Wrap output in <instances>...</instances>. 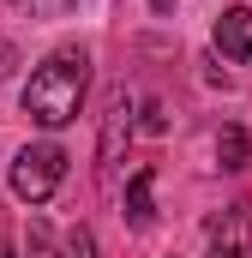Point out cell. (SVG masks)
Here are the masks:
<instances>
[{"mask_svg": "<svg viewBox=\"0 0 252 258\" xmlns=\"http://www.w3.org/2000/svg\"><path fill=\"white\" fill-rule=\"evenodd\" d=\"M60 258H96V234H90V228H72L60 240Z\"/></svg>", "mask_w": 252, "mask_h": 258, "instance_id": "cell-8", "label": "cell"}, {"mask_svg": "<svg viewBox=\"0 0 252 258\" xmlns=\"http://www.w3.org/2000/svg\"><path fill=\"white\" fill-rule=\"evenodd\" d=\"M60 180H66V150L60 144H24L12 156V192L24 204H48Z\"/></svg>", "mask_w": 252, "mask_h": 258, "instance_id": "cell-2", "label": "cell"}, {"mask_svg": "<svg viewBox=\"0 0 252 258\" xmlns=\"http://www.w3.org/2000/svg\"><path fill=\"white\" fill-rule=\"evenodd\" d=\"M210 258H252V198H234L210 222Z\"/></svg>", "mask_w": 252, "mask_h": 258, "instance_id": "cell-3", "label": "cell"}, {"mask_svg": "<svg viewBox=\"0 0 252 258\" xmlns=\"http://www.w3.org/2000/svg\"><path fill=\"white\" fill-rule=\"evenodd\" d=\"M120 132H132V108H126V96L108 108V126H102V174L114 180V156H120Z\"/></svg>", "mask_w": 252, "mask_h": 258, "instance_id": "cell-6", "label": "cell"}, {"mask_svg": "<svg viewBox=\"0 0 252 258\" xmlns=\"http://www.w3.org/2000/svg\"><path fill=\"white\" fill-rule=\"evenodd\" d=\"M216 48H222L228 60L252 66V6H228V12L216 18Z\"/></svg>", "mask_w": 252, "mask_h": 258, "instance_id": "cell-4", "label": "cell"}, {"mask_svg": "<svg viewBox=\"0 0 252 258\" xmlns=\"http://www.w3.org/2000/svg\"><path fill=\"white\" fill-rule=\"evenodd\" d=\"M12 66H18V48H12V42H6V36H0V78H6V72H12Z\"/></svg>", "mask_w": 252, "mask_h": 258, "instance_id": "cell-10", "label": "cell"}, {"mask_svg": "<svg viewBox=\"0 0 252 258\" xmlns=\"http://www.w3.org/2000/svg\"><path fill=\"white\" fill-rule=\"evenodd\" d=\"M150 186H156V168H138V174L126 180V222H132V228H150V222H156Z\"/></svg>", "mask_w": 252, "mask_h": 258, "instance_id": "cell-5", "label": "cell"}, {"mask_svg": "<svg viewBox=\"0 0 252 258\" xmlns=\"http://www.w3.org/2000/svg\"><path fill=\"white\" fill-rule=\"evenodd\" d=\"M216 162H222V168H246L252 162V138L240 126H222L216 132Z\"/></svg>", "mask_w": 252, "mask_h": 258, "instance_id": "cell-7", "label": "cell"}, {"mask_svg": "<svg viewBox=\"0 0 252 258\" xmlns=\"http://www.w3.org/2000/svg\"><path fill=\"white\" fill-rule=\"evenodd\" d=\"M18 12H30V18H54V12H66L72 0H12Z\"/></svg>", "mask_w": 252, "mask_h": 258, "instance_id": "cell-9", "label": "cell"}, {"mask_svg": "<svg viewBox=\"0 0 252 258\" xmlns=\"http://www.w3.org/2000/svg\"><path fill=\"white\" fill-rule=\"evenodd\" d=\"M84 90H90V54L84 48H54L48 60L30 72V84H24V114L36 120V126H66V120H78V102H84Z\"/></svg>", "mask_w": 252, "mask_h": 258, "instance_id": "cell-1", "label": "cell"}, {"mask_svg": "<svg viewBox=\"0 0 252 258\" xmlns=\"http://www.w3.org/2000/svg\"><path fill=\"white\" fill-rule=\"evenodd\" d=\"M150 6H156V12H168V6H174V0H150Z\"/></svg>", "mask_w": 252, "mask_h": 258, "instance_id": "cell-11", "label": "cell"}, {"mask_svg": "<svg viewBox=\"0 0 252 258\" xmlns=\"http://www.w3.org/2000/svg\"><path fill=\"white\" fill-rule=\"evenodd\" d=\"M0 258H12V246H6V240H0Z\"/></svg>", "mask_w": 252, "mask_h": 258, "instance_id": "cell-12", "label": "cell"}]
</instances>
